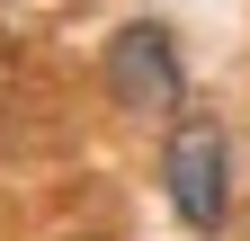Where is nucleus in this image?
Masks as SVG:
<instances>
[{"label": "nucleus", "instance_id": "obj_1", "mask_svg": "<svg viewBox=\"0 0 250 241\" xmlns=\"http://www.w3.org/2000/svg\"><path fill=\"white\" fill-rule=\"evenodd\" d=\"M161 197L188 241H224L241 215V152H232V125L214 107H188L170 116V143H161Z\"/></svg>", "mask_w": 250, "mask_h": 241}, {"label": "nucleus", "instance_id": "obj_2", "mask_svg": "<svg viewBox=\"0 0 250 241\" xmlns=\"http://www.w3.org/2000/svg\"><path fill=\"white\" fill-rule=\"evenodd\" d=\"M99 89L125 116H188V54L161 18H125L99 54Z\"/></svg>", "mask_w": 250, "mask_h": 241}]
</instances>
